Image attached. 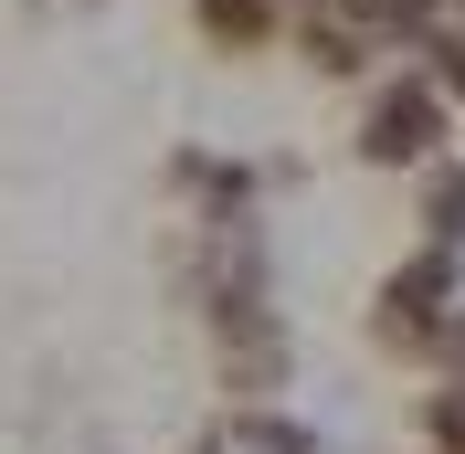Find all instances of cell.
Masks as SVG:
<instances>
[{
  "label": "cell",
  "instance_id": "cell-1",
  "mask_svg": "<svg viewBox=\"0 0 465 454\" xmlns=\"http://www.w3.org/2000/svg\"><path fill=\"white\" fill-rule=\"evenodd\" d=\"M264 232H254V212H202L191 222V307L212 317V328H232V317H254V307H275L264 296Z\"/></svg>",
  "mask_w": 465,
  "mask_h": 454
},
{
  "label": "cell",
  "instance_id": "cell-2",
  "mask_svg": "<svg viewBox=\"0 0 465 454\" xmlns=\"http://www.w3.org/2000/svg\"><path fill=\"white\" fill-rule=\"evenodd\" d=\"M455 307V243H423L412 264H391L381 275V307H371V339L381 349H412L423 360V339H434V317Z\"/></svg>",
  "mask_w": 465,
  "mask_h": 454
},
{
  "label": "cell",
  "instance_id": "cell-3",
  "mask_svg": "<svg viewBox=\"0 0 465 454\" xmlns=\"http://www.w3.org/2000/svg\"><path fill=\"white\" fill-rule=\"evenodd\" d=\"M444 148V95L423 85V74H402V85H381L371 116H360V159L371 170H423Z\"/></svg>",
  "mask_w": 465,
  "mask_h": 454
},
{
  "label": "cell",
  "instance_id": "cell-4",
  "mask_svg": "<svg viewBox=\"0 0 465 454\" xmlns=\"http://www.w3.org/2000/svg\"><path fill=\"white\" fill-rule=\"evenodd\" d=\"M223 339V391L264 401V391H286V370H296V339H286V317L254 307V317H232V328H212Z\"/></svg>",
  "mask_w": 465,
  "mask_h": 454
},
{
  "label": "cell",
  "instance_id": "cell-5",
  "mask_svg": "<svg viewBox=\"0 0 465 454\" xmlns=\"http://www.w3.org/2000/svg\"><path fill=\"white\" fill-rule=\"evenodd\" d=\"M296 54L318 64V74H360V64L381 54V32L360 22V11H349V0H328V11L307 0V22H296Z\"/></svg>",
  "mask_w": 465,
  "mask_h": 454
},
{
  "label": "cell",
  "instance_id": "cell-6",
  "mask_svg": "<svg viewBox=\"0 0 465 454\" xmlns=\"http://www.w3.org/2000/svg\"><path fill=\"white\" fill-rule=\"evenodd\" d=\"M202 454H318V444H307V423H286L275 401H232Z\"/></svg>",
  "mask_w": 465,
  "mask_h": 454
},
{
  "label": "cell",
  "instance_id": "cell-7",
  "mask_svg": "<svg viewBox=\"0 0 465 454\" xmlns=\"http://www.w3.org/2000/svg\"><path fill=\"white\" fill-rule=\"evenodd\" d=\"M170 180L202 201V212H254V170H232V159H202V148H180V159H170Z\"/></svg>",
  "mask_w": 465,
  "mask_h": 454
},
{
  "label": "cell",
  "instance_id": "cell-8",
  "mask_svg": "<svg viewBox=\"0 0 465 454\" xmlns=\"http://www.w3.org/2000/svg\"><path fill=\"white\" fill-rule=\"evenodd\" d=\"M191 22H202L212 54H254L264 32H275V0H191Z\"/></svg>",
  "mask_w": 465,
  "mask_h": 454
},
{
  "label": "cell",
  "instance_id": "cell-9",
  "mask_svg": "<svg viewBox=\"0 0 465 454\" xmlns=\"http://www.w3.org/2000/svg\"><path fill=\"white\" fill-rule=\"evenodd\" d=\"M423 243H465V159L423 180Z\"/></svg>",
  "mask_w": 465,
  "mask_h": 454
},
{
  "label": "cell",
  "instance_id": "cell-10",
  "mask_svg": "<svg viewBox=\"0 0 465 454\" xmlns=\"http://www.w3.org/2000/svg\"><path fill=\"white\" fill-rule=\"evenodd\" d=\"M423 433H434V454H465V370H444L434 412H423Z\"/></svg>",
  "mask_w": 465,
  "mask_h": 454
},
{
  "label": "cell",
  "instance_id": "cell-11",
  "mask_svg": "<svg viewBox=\"0 0 465 454\" xmlns=\"http://www.w3.org/2000/svg\"><path fill=\"white\" fill-rule=\"evenodd\" d=\"M423 360H444V370H465V296L434 317V339H423Z\"/></svg>",
  "mask_w": 465,
  "mask_h": 454
},
{
  "label": "cell",
  "instance_id": "cell-12",
  "mask_svg": "<svg viewBox=\"0 0 465 454\" xmlns=\"http://www.w3.org/2000/svg\"><path fill=\"white\" fill-rule=\"evenodd\" d=\"M455 11H465V0H455Z\"/></svg>",
  "mask_w": 465,
  "mask_h": 454
}]
</instances>
